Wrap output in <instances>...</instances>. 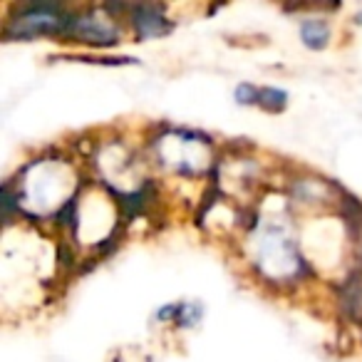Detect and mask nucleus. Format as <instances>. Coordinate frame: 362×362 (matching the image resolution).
<instances>
[{
	"label": "nucleus",
	"mask_w": 362,
	"mask_h": 362,
	"mask_svg": "<svg viewBox=\"0 0 362 362\" xmlns=\"http://www.w3.org/2000/svg\"><path fill=\"white\" fill-rule=\"evenodd\" d=\"M72 16L65 6L57 3H28L18 8V16L8 21L6 37L35 40V37H65L70 30Z\"/></svg>",
	"instance_id": "nucleus-1"
},
{
	"label": "nucleus",
	"mask_w": 362,
	"mask_h": 362,
	"mask_svg": "<svg viewBox=\"0 0 362 362\" xmlns=\"http://www.w3.org/2000/svg\"><path fill=\"white\" fill-rule=\"evenodd\" d=\"M305 261L298 253V246L283 228L263 226L258 236V271L266 278H281V281H293L300 278L305 271Z\"/></svg>",
	"instance_id": "nucleus-2"
},
{
	"label": "nucleus",
	"mask_w": 362,
	"mask_h": 362,
	"mask_svg": "<svg viewBox=\"0 0 362 362\" xmlns=\"http://www.w3.org/2000/svg\"><path fill=\"white\" fill-rule=\"evenodd\" d=\"M70 40L90 42V45H102L110 47L119 42V30L112 25L110 21H102L97 18V13H75L70 23V30L67 35Z\"/></svg>",
	"instance_id": "nucleus-3"
},
{
	"label": "nucleus",
	"mask_w": 362,
	"mask_h": 362,
	"mask_svg": "<svg viewBox=\"0 0 362 362\" xmlns=\"http://www.w3.org/2000/svg\"><path fill=\"white\" fill-rule=\"evenodd\" d=\"M129 18L139 37H159L171 30V23L161 16L159 6H132Z\"/></svg>",
	"instance_id": "nucleus-4"
},
{
	"label": "nucleus",
	"mask_w": 362,
	"mask_h": 362,
	"mask_svg": "<svg viewBox=\"0 0 362 362\" xmlns=\"http://www.w3.org/2000/svg\"><path fill=\"white\" fill-rule=\"evenodd\" d=\"M300 40L308 50H325L330 42V23L325 18H305L300 23Z\"/></svg>",
	"instance_id": "nucleus-5"
},
{
	"label": "nucleus",
	"mask_w": 362,
	"mask_h": 362,
	"mask_svg": "<svg viewBox=\"0 0 362 362\" xmlns=\"http://www.w3.org/2000/svg\"><path fill=\"white\" fill-rule=\"evenodd\" d=\"M288 105V95L278 87H261L258 95V107L266 112H283Z\"/></svg>",
	"instance_id": "nucleus-6"
},
{
	"label": "nucleus",
	"mask_w": 362,
	"mask_h": 362,
	"mask_svg": "<svg viewBox=\"0 0 362 362\" xmlns=\"http://www.w3.org/2000/svg\"><path fill=\"white\" fill-rule=\"evenodd\" d=\"M258 95H261V90L253 85H248V82H243V85L236 87V102L238 105H258Z\"/></svg>",
	"instance_id": "nucleus-7"
},
{
	"label": "nucleus",
	"mask_w": 362,
	"mask_h": 362,
	"mask_svg": "<svg viewBox=\"0 0 362 362\" xmlns=\"http://www.w3.org/2000/svg\"><path fill=\"white\" fill-rule=\"evenodd\" d=\"M357 23H362V13H360V16H357Z\"/></svg>",
	"instance_id": "nucleus-8"
}]
</instances>
